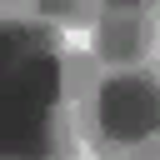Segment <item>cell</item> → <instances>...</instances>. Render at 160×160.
<instances>
[{
    "label": "cell",
    "instance_id": "1",
    "mask_svg": "<svg viewBox=\"0 0 160 160\" xmlns=\"http://www.w3.org/2000/svg\"><path fill=\"white\" fill-rule=\"evenodd\" d=\"M90 55L105 70H155V5H105L90 25Z\"/></svg>",
    "mask_w": 160,
    "mask_h": 160
},
{
    "label": "cell",
    "instance_id": "2",
    "mask_svg": "<svg viewBox=\"0 0 160 160\" xmlns=\"http://www.w3.org/2000/svg\"><path fill=\"white\" fill-rule=\"evenodd\" d=\"M30 5V25H50V30H90L95 15L105 10V0H25Z\"/></svg>",
    "mask_w": 160,
    "mask_h": 160
}]
</instances>
